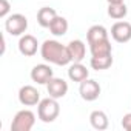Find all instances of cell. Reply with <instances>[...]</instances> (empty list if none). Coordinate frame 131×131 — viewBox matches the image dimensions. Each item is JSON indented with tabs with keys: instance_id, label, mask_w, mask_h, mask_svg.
I'll return each mask as SVG.
<instances>
[{
	"instance_id": "obj_8",
	"label": "cell",
	"mask_w": 131,
	"mask_h": 131,
	"mask_svg": "<svg viewBox=\"0 0 131 131\" xmlns=\"http://www.w3.org/2000/svg\"><path fill=\"white\" fill-rule=\"evenodd\" d=\"M111 37L117 43H126L131 40V23L128 22H116L111 26Z\"/></svg>"
},
{
	"instance_id": "obj_9",
	"label": "cell",
	"mask_w": 131,
	"mask_h": 131,
	"mask_svg": "<svg viewBox=\"0 0 131 131\" xmlns=\"http://www.w3.org/2000/svg\"><path fill=\"white\" fill-rule=\"evenodd\" d=\"M37 49H39V42H37V39L34 36L25 34V36L20 37V40H19V51H20L22 56L32 57V56H36Z\"/></svg>"
},
{
	"instance_id": "obj_4",
	"label": "cell",
	"mask_w": 131,
	"mask_h": 131,
	"mask_svg": "<svg viewBox=\"0 0 131 131\" xmlns=\"http://www.w3.org/2000/svg\"><path fill=\"white\" fill-rule=\"evenodd\" d=\"M5 29L11 36H22L28 29V19L23 14H11L5 20Z\"/></svg>"
},
{
	"instance_id": "obj_3",
	"label": "cell",
	"mask_w": 131,
	"mask_h": 131,
	"mask_svg": "<svg viewBox=\"0 0 131 131\" xmlns=\"http://www.w3.org/2000/svg\"><path fill=\"white\" fill-rule=\"evenodd\" d=\"M34 123L36 114L31 110H20L11 122V131H29L32 129Z\"/></svg>"
},
{
	"instance_id": "obj_10",
	"label": "cell",
	"mask_w": 131,
	"mask_h": 131,
	"mask_svg": "<svg viewBox=\"0 0 131 131\" xmlns=\"http://www.w3.org/2000/svg\"><path fill=\"white\" fill-rule=\"evenodd\" d=\"M46 90H48V94L54 99H62L67 96L68 93V83L65 82L63 79L60 77H52L48 83H46Z\"/></svg>"
},
{
	"instance_id": "obj_11",
	"label": "cell",
	"mask_w": 131,
	"mask_h": 131,
	"mask_svg": "<svg viewBox=\"0 0 131 131\" xmlns=\"http://www.w3.org/2000/svg\"><path fill=\"white\" fill-rule=\"evenodd\" d=\"M88 76H90V71L86 70L85 65H82V62H73V65L68 68V77L73 82L80 83V82L86 80Z\"/></svg>"
},
{
	"instance_id": "obj_1",
	"label": "cell",
	"mask_w": 131,
	"mask_h": 131,
	"mask_svg": "<svg viewBox=\"0 0 131 131\" xmlns=\"http://www.w3.org/2000/svg\"><path fill=\"white\" fill-rule=\"evenodd\" d=\"M40 56L45 62L57 65V67H67L71 63L68 46L62 45L57 40H45L40 45Z\"/></svg>"
},
{
	"instance_id": "obj_13",
	"label": "cell",
	"mask_w": 131,
	"mask_h": 131,
	"mask_svg": "<svg viewBox=\"0 0 131 131\" xmlns=\"http://www.w3.org/2000/svg\"><path fill=\"white\" fill-rule=\"evenodd\" d=\"M108 39V31L105 26L102 25H93L88 31H86V40H88V45H93L96 42H102V40H106Z\"/></svg>"
},
{
	"instance_id": "obj_20",
	"label": "cell",
	"mask_w": 131,
	"mask_h": 131,
	"mask_svg": "<svg viewBox=\"0 0 131 131\" xmlns=\"http://www.w3.org/2000/svg\"><path fill=\"white\" fill-rule=\"evenodd\" d=\"M9 9H11V5L8 0H0V17L6 19L9 14Z\"/></svg>"
},
{
	"instance_id": "obj_18",
	"label": "cell",
	"mask_w": 131,
	"mask_h": 131,
	"mask_svg": "<svg viewBox=\"0 0 131 131\" xmlns=\"http://www.w3.org/2000/svg\"><path fill=\"white\" fill-rule=\"evenodd\" d=\"M90 65L91 68L96 70V71H103V70H108L111 65H113V56L108 54V56H99V57H91L90 60Z\"/></svg>"
},
{
	"instance_id": "obj_5",
	"label": "cell",
	"mask_w": 131,
	"mask_h": 131,
	"mask_svg": "<svg viewBox=\"0 0 131 131\" xmlns=\"http://www.w3.org/2000/svg\"><path fill=\"white\" fill-rule=\"evenodd\" d=\"M100 85L93 80V79H86L83 82H80V86H79V93H80V97L86 102H94L96 99H99L100 96Z\"/></svg>"
},
{
	"instance_id": "obj_12",
	"label": "cell",
	"mask_w": 131,
	"mask_h": 131,
	"mask_svg": "<svg viewBox=\"0 0 131 131\" xmlns=\"http://www.w3.org/2000/svg\"><path fill=\"white\" fill-rule=\"evenodd\" d=\"M68 52H70V57H71V62H82L85 59V54H86V46L82 40L76 39V40H71L68 45Z\"/></svg>"
},
{
	"instance_id": "obj_7",
	"label": "cell",
	"mask_w": 131,
	"mask_h": 131,
	"mask_svg": "<svg viewBox=\"0 0 131 131\" xmlns=\"http://www.w3.org/2000/svg\"><path fill=\"white\" fill-rule=\"evenodd\" d=\"M52 77H54V73H52L51 67L46 63H39L31 70V79H32V82H36L39 85H46Z\"/></svg>"
},
{
	"instance_id": "obj_6",
	"label": "cell",
	"mask_w": 131,
	"mask_h": 131,
	"mask_svg": "<svg viewBox=\"0 0 131 131\" xmlns=\"http://www.w3.org/2000/svg\"><path fill=\"white\" fill-rule=\"evenodd\" d=\"M19 102L23 106H34L40 102V93L32 85H25L19 90Z\"/></svg>"
},
{
	"instance_id": "obj_16",
	"label": "cell",
	"mask_w": 131,
	"mask_h": 131,
	"mask_svg": "<svg viewBox=\"0 0 131 131\" xmlns=\"http://www.w3.org/2000/svg\"><path fill=\"white\" fill-rule=\"evenodd\" d=\"M90 51H91V56L93 57H99V56H108L113 52V48H111V42L110 39L106 40H102V42H96L93 45H90Z\"/></svg>"
},
{
	"instance_id": "obj_14",
	"label": "cell",
	"mask_w": 131,
	"mask_h": 131,
	"mask_svg": "<svg viewBox=\"0 0 131 131\" xmlns=\"http://www.w3.org/2000/svg\"><path fill=\"white\" fill-rule=\"evenodd\" d=\"M59 14L56 13L54 8H49V6H43L39 9L37 13V23L42 26V28H49V25L52 23V20L57 17Z\"/></svg>"
},
{
	"instance_id": "obj_17",
	"label": "cell",
	"mask_w": 131,
	"mask_h": 131,
	"mask_svg": "<svg viewBox=\"0 0 131 131\" xmlns=\"http://www.w3.org/2000/svg\"><path fill=\"white\" fill-rule=\"evenodd\" d=\"M49 31L56 37L65 36V34H67V31H68V20L65 19V17H62V16H57L52 20V23L49 25Z\"/></svg>"
},
{
	"instance_id": "obj_22",
	"label": "cell",
	"mask_w": 131,
	"mask_h": 131,
	"mask_svg": "<svg viewBox=\"0 0 131 131\" xmlns=\"http://www.w3.org/2000/svg\"><path fill=\"white\" fill-rule=\"evenodd\" d=\"M108 3H122V2H125V0H106Z\"/></svg>"
},
{
	"instance_id": "obj_15",
	"label": "cell",
	"mask_w": 131,
	"mask_h": 131,
	"mask_svg": "<svg viewBox=\"0 0 131 131\" xmlns=\"http://www.w3.org/2000/svg\"><path fill=\"white\" fill-rule=\"evenodd\" d=\"M90 123H91V126H93L94 129L103 131V129L108 128L110 120H108V116H106L103 111L96 110V111H93V113L90 114Z\"/></svg>"
},
{
	"instance_id": "obj_21",
	"label": "cell",
	"mask_w": 131,
	"mask_h": 131,
	"mask_svg": "<svg viewBox=\"0 0 131 131\" xmlns=\"http://www.w3.org/2000/svg\"><path fill=\"white\" fill-rule=\"evenodd\" d=\"M122 128L126 129V131H131V113H126L123 117H122Z\"/></svg>"
},
{
	"instance_id": "obj_19",
	"label": "cell",
	"mask_w": 131,
	"mask_h": 131,
	"mask_svg": "<svg viewBox=\"0 0 131 131\" xmlns=\"http://www.w3.org/2000/svg\"><path fill=\"white\" fill-rule=\"evenodd\" d=\"M128 14V8L125 2L122 3H108V16L114 20H122Z\"/></svg>"
},
{
	"instance_id": "obj_2",
	"label": "cell",
	"mask_w": 131,
	"mask_h": 131,
	"mask_svg": "<svg viewBox=\"0 0 131 131\" xmlns=\"http://www.w3.org/2000/svg\"><path fill=\"white\" fill-rule=\"evenodd\" d=\"M60 113V106L57 103V99L54 97H46L42 99L37 105V117L43 122V123H51L59 117Z\"/></svg>"
}]
</instances>
